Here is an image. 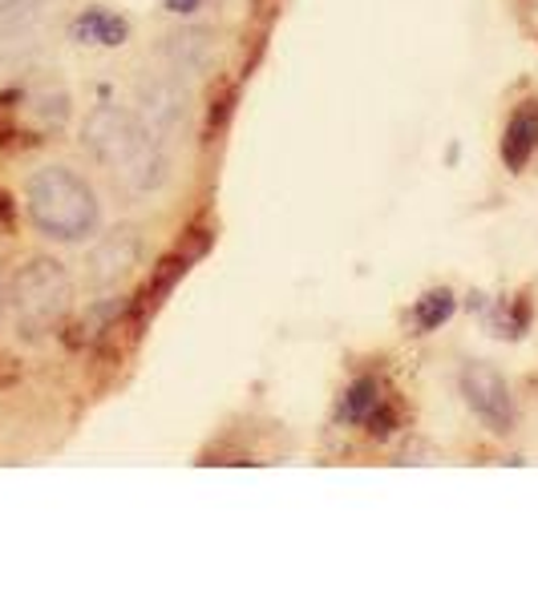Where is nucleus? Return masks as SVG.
Returning <instances> with one entry per match:
<instances>
[{"label": "nucleus", "instance_id": "2", "mask_svg": "<svg viewBox=\"0 0 538 605\" xmlns=\"http://www.w3.org/2000/svg\"><path fill=\"white\" fill-rule=\"evenodd\" d=\"M28 218L45 238L54 242H81L97 235L102 206H97L94 186L69 166H45L25 186Z\"/></svg>", "mask_w": 538, "mask_h": 605}, {"label": "nucleus", "instance_id": "9", "mask_svg": "<svg viewBox=\"0 0 538 605\" xmlns=\"http://www.w3.org/2000/svg\"><path fill=\"white\" fill-rule=\"evenodd\" d=\"M162 54L171 57V66H175L178 73H199V69H207V61H211V37H207L202 28H187V33H175V37L166 40Z\"/></svg>", "mask_w": 538, "mask_h": 605}, {"label": "nucleus", "instance_id": "1", "mask_svg": "<svg viewBox=\"0 0 538 605\" xmlns=\"http://www.w3.org/2000/svg\"><path fill=\"white\" fill-rule=\"evenodd\" d=\"M81 142L130 194H154L171 182V154L147 121L118 106H97L85 118Z\"/></svg>", "mask_w": 538, "mask_h": 605}, {"label": "nucleus", "instance_id": "3", "mask_svg": "<svg viewBox=\"0 0 538 605\" xmlns=\"http://www.w3.org/2000/svg\"><path fill=\"white\" fill-rule=\"evenodd\" d=\"M9 299H13L16 331L25 340H40L54 328H61V319L69 316V307H73V278H69L66 263L40 254V259H28L16 271Z\"/></svg>", "mask_w": 538, "mask_h": 605}, {"label": "nucleus", "instance_id": "4", "mask_svg": "<svg viewBox=\"0 0 538 605\" xmlns=\"http://www.w3.org/2000/svg\"><path fill=\"white\" fill-rule=\"evenodd\" d=\"M461 395H466L470 412L490 432H511L514 428L518 412H514L511 383L502 380L490 364H466V371H461Z\"/></svg>", "mask_w": 538, "mask_h": 605}, {"label": "nucleus", "instance_id": "11", "mask_svg": "<svg viewBox=\"0 0 538 605\" xmlns=\"http://www.w3.org/2000/svg\"><path fill=\"white\" fill-rule=\"evenodd\" d=\"M81 40H97V45H121V37H126V21H118V16L109 13H85L78 21V28H73Z\"/></svg>", "mask_w": 538, "mask_h": 605}, {"label": "nucleus", "instance_id": "10", "mask_svg": "<svg viewBox=\"0 0 538 605\" xmlns=\"http://www.w3.org/2000/svg\"><path fill=\"white\" fill-rule=\"evenodd\" d=\"M385 400H381V383L377 380H356L349 388V395H344V408H340V416L349 424H364L373 412L381 408Z\"/></svg>", "mask_w": 538, "mask_h": 605}, {"label": "nucleus", "instance_id": "7", "mask_svg": "<svg viewBox=\"0 0 538 605\" xmlns=\"http://www.w3.org/2000/svg\"><path fill=\"white\" fill-rule=\"evenodd\" d=\"M535 150H538V102H530V106L518 109V114L511 118V126H506L502 158H506L511 170H523Z\"/></svg>", "mask_w": 538, "mask_h": 605}, {"label": "nucleus", "instance_id": "6", "mask_svg": "<svg viewBox=\"0 0 538 605\" xmlns=\"http://www.w3.org/2000/svg\"><path fill=\"white\" fill-rule=\"evenodd\" d=\"M49 0H0V57L33 54L49 28Z\"/></svg>", "mask_w": 538, "mask_h": 605}, {"label": "nucleus", "instance_id": "13", "mask_svg": "<svg viewBox=\"0 0 538 605\" xmlns=\"http://www.w3.org/2000/svg\"><path fill=\"white\" fill-rule=\"evenodd\" d=\"M166 4H171V13H190L199 0H166Z\"/></svg>", "mask_w": 538, "mask_h": 605}, {"label": "nucleus", "instance_id": "8", "mask_svg": "<svg viewBox=\"0 0 538 605\" xmlns=\"http://www.w3.org/2000/svg\"><path fill=\"white\" fill-rule=\"evenodd\" d=\"M134 263H138V238L134 230H121V235L106 238V247L94 254V278L97 283H114V278H121Z\"/></svg>", "mask_w": 538, "mask_h": 605}, {"label": "nucleus", "instance_id": "12", "mask_svg": "<svg viewBox=\"0 0 538 605\" xmlns=\"http://www.w3.org/2000/svg\"><path fill=\"white\" fill-rule=\"evenodd\" d=\"M454 316V295L449 290H433V295H425L418 307V323L425 331H433L437 323H445V319Z\"/></svg>", "mask_w": 538, "mask_h": 605}, {"label": "nucleus", "instance_id": "5", "mask_svg": "<svg viewBox=\"0 0 538 605\" xmlns=\"http://www.w3.org/2000/svg\"><path fill=\"white\" fill-rule=\"evenodd\" d=\"M138 106H142V121L159 133L162 142L187 130L190 118V97L175 78H154L138 85Z\"/></svg>", "mask_w": 538, "mask_h": 605}, {"label": "nucleus", "instance_id": "14", "mask_svg": "<svg viewBox=\"0 0 538 605\" xmlns=\"http://www.w3.org/2000/svg\"><path fill=\"white\" fill-rule=\"evenodd\" d=\"M9 311V287H4V275H0V319Z\"/></svg>", "mask_w": 538, "mask_h": 605}]
</instances>
